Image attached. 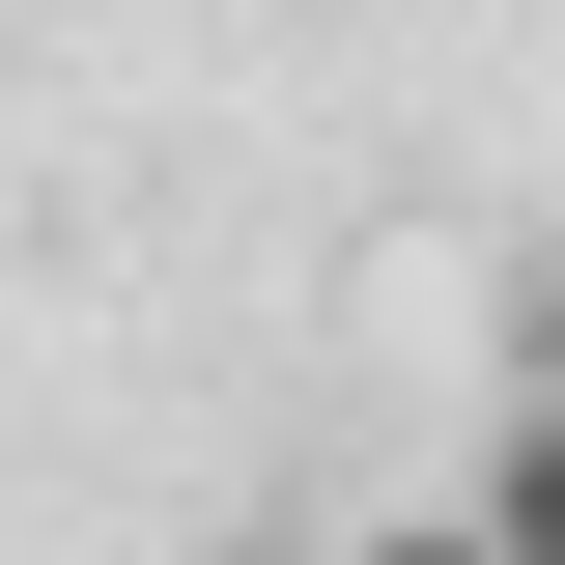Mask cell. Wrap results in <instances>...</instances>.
<instances>
[{
  "label": "cell",
  "mask_w": 565,
  "mask_h": 565,
  "mask_svg": "<svg viewBox=\"0 0 565 565\" xmlns=\"http://www.w3.org/2000/svg\"><path fill=\"white\" fill-rule=\"evenodd\" d=\"M170 565H340V537H282V509H226V537H170Z\"/></svg>",
  "instance_id": "6da1fadb"
},
{
  "label": "cell",
  "mask_w": 565,
  "mask_h": 565,
  "mask_svg": "<svg viewBox=\"0 0 565 565\" xmlns=\"http://www.w3.org/2000/svg\"><path fill=\"white\" fill-rule=\"evenodd\" d=\"M340 565H509V537H340Z\"/></svg>",
  "instance_id": "7a4b0ae2"
}]
</instances>
